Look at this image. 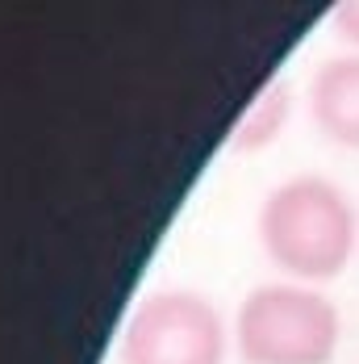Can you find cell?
I'll return each mask as SVG.
<instances>
[{
  "instance_id": "cell-5",
  "label": "cell",
  "mask_w": 359,
  "mask_h": 364,
  "mask_svg": "<svg viewBox=\"0 0 359 364\" xmlns=\"http://www.w3.org/2000/svg\"><path fill=\"white\" fill-rule=\"evenodd\" d=\"M285 122H288V88L285 84H267L247 105V113L238 117V126L230 134V146L234 151H263L285 130Z\"/></svg>"
},
{
  "instance_id": "cell-4",
  "label": "cell",
  "mask_w": 359,
  "mask_h": 364,
  "mask_svg": "<svg viewBox=\"0 0 359 364\" xmlns=\"http://www.w3.org/2000/svg\"><path fill=\"white\" fill-rule=\"evenodd\" d=\"M309 117L330 143L359 151V55H334L314 72Z\"/></svg>"
},
{
  "instance_id": "cell-6",
  "label": "cell",
  "mask_w": 359,
  "mask_h": 364,
  "mask_svg": "<svg viewBox=\"0 0 359 364\" xmlns=\"http://www.w3.org/2000/svg\"><path fill=\"white\" fill-rule=\"evenodd\" d=\"M330 26H334V34L338 38H347V42H355L359 46V0L338 4V9L330 13Z\"/></svg>"
},
{
  "instance_id": "cell-1",
  "label": "cell",
  "mask_w": 359,
  "mask_h": 364,
  "mask_svg": "<svg viewBox=\"0 0 359 364\" xmlns=\"http://www.w3.org/2000/svg\"><path fill=\"white\" fill-rule=\"evenodd\" d=\"M359 218L347 193L326 176H292L263 197L259 243L297 281H334L355 252Z\"/></svg>"
},
{
  "instance_id": "cell-2",
  "label": "cell",
  "mask_w": 359,
  "mask_h": 364,
  "mask_svg": "<svg viewBox=\"0 0 359 364\" xmlns=\"http://www.w3.org/2000/svg\"><path fill=\"white\" fill-rule=\"evenodd\" d=\"M234 343L247 364H330L338 310L305 285H259L234 314Z\"/></svg>"
},
{
  "instance_id": "cell-3",
  "label": "cell",
  "mask_w": 359,
  "mask_h": 364,
  "mask_svg": "<svg viewBox=\"0 0 359 364\" xmlns=\"http://www.w3.org/2000/svg\"><path fill=\"white\" fill-rule=\"evenodd\" d=\"M226 323L192 289L143 297L121 331V364H221Z\"/></svg>"
}]
</instances>
